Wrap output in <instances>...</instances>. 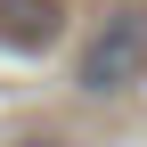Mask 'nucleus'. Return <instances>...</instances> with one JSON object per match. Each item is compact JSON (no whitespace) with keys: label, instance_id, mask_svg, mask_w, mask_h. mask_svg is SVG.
Returning <instances> with one entry per match:
<instances>
[{"label":"nucleus","instance_id":"1","mask_svg":"<svg viewBox=\"0 0 147 147\" xmlns=\"http://www.w3.org/2000/svg\"><path fill=\"white\" fill-rule=\"evenodd\" d=\"M139 74H147V8H106L98 25H90L82 57H74V82H82L90 98H115Z\"/></svg>","mask_w":147,"mask_h":147},{"label":"nucleus","instance_id":"2","mask_svg":"<svg viewBox=\"0 0 147 147\" xmlns=\"http://www.w3.org/2000/svg\"><path fill=\"white\" fill-rule=\"evenodd\" d=\"M65 33V8L57 0H0V41L8 49H49Z\"/></svg>","mask_w":147,"mask_h":147},{"label":"nucleus","instance_id":"3","mask_svg":"<svg viewBox=\"0 0 147 147\" xmlns=\"http://www.w3.org/2000/svg\"><path fill=\"white\" fill-rule=\"evenodd\" d=\"M16 147H57V139H16Z\"/></svg>","mask_w":147,"mask_h":147}]
</instances>
